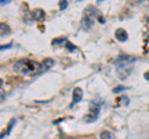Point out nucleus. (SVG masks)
<instances>
[{"label":"nucleus","instance_id":"nucleus-1","mask_svg":"<svg viewBox=\"0 0 149 139\" xmlns=\"http://www.w3.org/2000/svg\"><path fill=\"white\" fill-rule=\"evenodd\" d=\"M14 70L22 75L32 76L42 71V65L36 61H31V60H20L14 65Z\"/></svg>","mask_w":149,"mask_h":139},{"label":"nucleus","instance_id":"nucleus-2","mask_svg":"<svg viewBox=\"0 0 149 139\" xmlns=\"http://www.w3.org/2000/svg\"><path fill=\"white\" fill-rule=\"evenodd\" d=\"M136 62V58L130 56H120L116 61V67H117V75L119 78H127L133 70V63Z\"/></svg>","mask_w":149,"mask_h":139},{"label":"nucleus","instance_id":"nucleus-3","mask_svg":"<svg viewBox=\"0 0 149 139\" xmlns=\"http://www.w3.org/2000/svg\"><path fill=\"white\" fill-rule=\"evenodd\" d=\"M82 96H83V92L80 87H76L73 90V93H72V103H71V107H73L76 103H78L81 99H82Z\"/></svg>","mask_w":149,"mask_h":139},{"label":"nucleus","instance_id":"nucleus-4","mask_svg":"<svg viewBox=\"0 0 149 139\" xmlns=\"http://www.w3.org/2000/svg\"><path fill=\"white\" fill-rule=\"evenodd\" d=\"M92 24H93V16H90L88 14H86L85 17L82 19L81 26H82L85 30H87V29H90V27L92 26Z\"/></svg>","mask_w":149,"mask_h":139},{"label":"nucleus","instance_id":"nucleus-5","mask_svg":"<svg viewBox=\"0 0 149 139\" xmlns=\"http://www.w3.org/2000/svg\"><path fill=\"white\" fill-rule=\"evenodd\" d=\"M116 39H117L118 41H120V42L127 41V39H128L127 31H125L124 29H118L117 31H116Z\"/></svg>","mask_w":149,"mask_h":139},{"label":"nucleus","instance_id":"nucleus-6","mask_svg":"<svg viewBox=\"0 0 149 139\" xmlns=\"http://www.w3.org/2000/svg\"><path fill=\"white\" fill-rule=\"evenodd\" d=\"M32 17L36 20V21H42L45 19V11L41 10V9H35L32 11Z\"/></svg>","mask_w":149,"mask_h":139},{"label":"nucleus","instance_id":"nucleus-7","mask_svg":"<svg viewBox=\"0 0 149 139\" xmlns=\"http://www.w3.org/2000/svg\"><path fill=\"white\" fill-rule=\"evenodd\" d=\"M54 63H55V61L52 58H46V60H44V62H42V70H49V68H51L54 66Z\"/></svg>","mask_w":149,"mask_h":139},{"label":"nucleus","instance_id":"nucleus-8","mask_svg":"<svg viewBox=\"0 0 149 139\" xmlns=\"http://www.w3.org/2000/svg\"><path fill=\"white\" fill-rule=\"evenodd\" d=\"M0 29H1V36H5V35L10 34V27H9L6 24H4V22L0 24Z\"/></svg>","mask_w":149,"mask_h":139},{"label":"nucleus","instance_id":"nucleus-9","mask_svg":"<svg viewBox=\"0 0 149 139\" xmlns=\"http://www.w3.org/2000/svg\"><path fill=\"white\" fill-rule=\"evenodd\" d=\"M101 139H114V136H113V133H111V132H102L101 133Z\"/></svg>","mask_w":149,"mask_h":139},{"label":"nucleus","instance_id":"nucleus-10","mask_svg":"<svg viewBox=\"0 0 149 139\" xmlns=\"http://www.w3.org/2000/svg\"><path fill=\"white\" fill-rule=\"evenodd\" d=\"M66 49H68L70 51H74L77 47H76V46H73V45H71V42H70V41H66Z\"/></svg>","mask_w":149,"mask_h":139},{"label":"nucleus","instance_id":"nucleus-11","mask_svg":"<svg viewBox=\"0 0 149 139\" xmlns=\"http://www.w3.org/2000/svg\"><path fill=\"white\" fill-rule=\"evenodd\" d=\"M62 41H67L66 39H63V38H60V39H55L54 41H52V44L54 45H57V44H60V42H62Z\"/></svg>","mask_w":149,"mask_h":139},{"label":"nucleus","instance_id":"nucleus-12","mask_svg":"<svg viewBox=\"0 0 149 139\" xmlns=\"http://www.w3.org/2000/svg\"><path fill=\"white\" fill-rule=\"evenodd\" d=\"M58 5H60V9L63 10V9H66V6H67V1H60Z\"/></svg>","mask_w":149,"mask_h":139},{"label":"nucleus","instance_id":"nucleus-13","mask_svg":"<svg viewBox=\"0 0 149 139\" xmlns=\"http://www.w3.org/2000/svg\"><path fill=\"white\" fill-rule=\"evenodd\" d=\"M123 90H124V87H123V86H118V87H114V88H113V92H114V93H118V92L123 91Z\"/></svg>","mask_w":149,"mask_h":139},{"label":"nucleus","instance_id":"nucleus-14","mask_svg":"<svg viewBox=\"0 0 149 139\" xmlns=\"http://www.w3.org/2000/svg\"><path fill=\"white\" fill-rule=\"evenodd\" d=\"M9 47H11V44H9L6 46H1V50H5V49H9Z\"/></svg>","mask_w":149,"mask_h":139},{"label":"nucleus","instance_id":"nucleus-15","mask_svg":"<svg viewBox=\"0 0 149 139\" xmlns=\"http://www.w3.org/2000/svg\"><path fill=\"white\" fill-rule=\"evenodd\" d=\"M144 77H146V78H147V80L149 81V72H148V73H146V75H144Z\"/></svg>","mask_w":149,"mask_h":139}]
</instances>
